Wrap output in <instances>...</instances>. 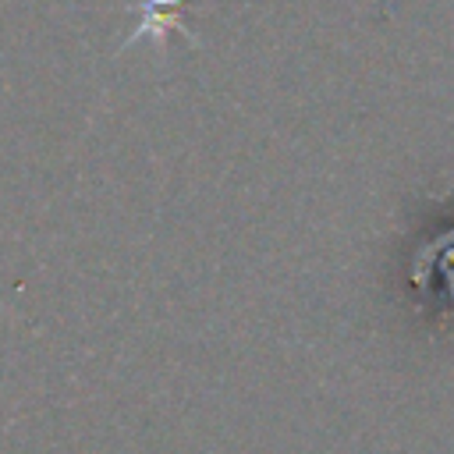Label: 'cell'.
<instances>
[{
  "label": "cell",
  "instance_id": "obj_1",
  "mask_svg": "<svg viewBox=\"0 0 454 454\" xmlns=\"http://www.w3.org/2000/svg\"><path fill=\"white\" fill-rule=\"evenodd\" d=\"M181 4L184 0H142V18H138V28L128 32V43H138L142 35H149L163 46L167 32L181 28Z\"/></svg>",
  "mask_w": 454,
  "mask_h": 454
}]
</instances>
